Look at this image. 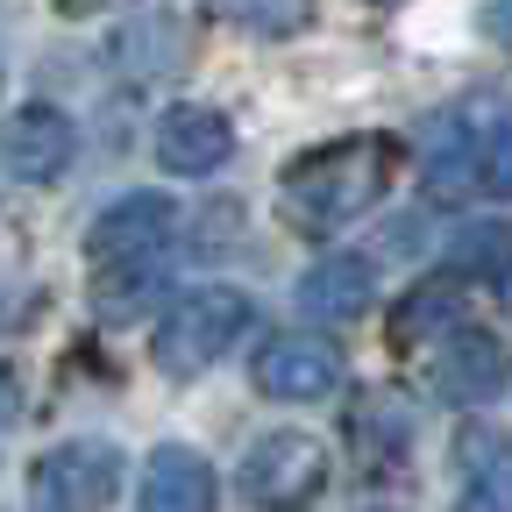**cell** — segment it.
Segmentation results:
<instances>
[{
    "label": "cell",
    "instance_id": "obj_22",
    "mask_svg": "<svg viewBox=\"0 0 512 512\" xmlns=\"http://www.w3.org/2000/svg\"><path fill=\"white\" fill-rule=\"evenodd\" d=\"M370 8H399V0H370Z\"/></svg>",
    "mask_w": 512,
    "mask_h": 512
},
{
    "label": "cell",
    "instance_id": "obj_20",
    "mask_svg": "<svg viewBox=\"0 0 512 512\" xmlns=\"http://www.w3.org/2000/svg\"><path fill=\"white\" fill-rule=\"evenodd\" d=\"M484 36L491 43H512V0H491V8H484Z\"/></svg>",
    "mask_w": 512,
    "mask_h": 512
},
{
    "label": "cell",
    "instance_id": "obj_5",
    "mask_svg": "<svg viewBox=\"0 0 512 512\" xmlns=\"http://www.w3.org/2000/svg\"><path fill=\"white\" fill-rule=\"evenodd\" d=\"M505 384H512V356H505L498 335H484V328L441 335V349H434V392L448 406H491Z\"/></svg>",
    "mask_w": 512,
    "mask_h": 512
},
{
    "label": "cell",
    "instance_id": "obj_9",
    "mask_svg": "<svg viewBox=\"0 0 512 512\" xmlns=\"http://www.w3.org/2000/svg\"><path fill=\"white\" fill-rule=\"evenodd\" d=\"M164 235H171V200L164 192H128L93 221L86 249H93V264H121V256H157Z\"/></svg>",
    "mask_w": 512,
    "mask_h": 512
},
{
    "label": "cell",
    "instance_id": "obj_17",
    "mask_svg": "<svg viewBox=\"0 0 512 512\" xmlns=\"http://www.w3.org/2000/svg\"><path fill=\"white\" fill-rule=\"evenodd\" d=\"M228 15L249 36H299L313 22V0H228Z\"/></svg>",
    "mask_w": 512,
    "mask_h": 512
},
{
    "label": "cell",
    "instance_id": "obj_6",
    "mask_svg": "<svg viewBox=\"0 0 512 512\" xmlns=\"http://www.w3.org/2000/svg\"><path fill=\"white\" fill-rule=\"evenodd\" d=\"M72 157H79V128L57 107H22V114H8V128H0V171L22 178V185L64 178Z\"/></svg>",
    "mask_w": 512,
    "mask_h": 512
},
{
    "label": "cell",
    "instance_id": "obj_14",
    "mask_svg": "<svg viewBox=\"0 0 512 512\" xmlns=\"http://www.w3.org/2000/svg\"><path fill=\"white\" fill-rule=\"evenodd\" d=\"M456 313H463V271H441V278H420L399 313H392V342H427V335H448L456 328Z\"/></svg>",
    "mask_w": 512,
    "mask_h": 512
},
{
    "label": "cell",
    "instance_id": "obj_21",
    "mask_svg": "<svg viewBox=\"0 0 512 512\" xmlns=\"http://www.w3.org/2000/svg\"><path fill=\"white\" fill-rule=\"evenodd\" d=\"M22 420V392H15V377L0 370V427H15Z\"/></svg>",
    "mask_w": 512,
    "mask_h": 512
},
{
    "label": "cell",
    "instance_id": "obj_15",
    "mask_svg": "<svg viewBox=\"0 0 512 512\" xmlns=\"http://www.w3.org/2000/svg\"><path fill=\"white\" fill-rule=\"evenodd\" d=\"M157 285H164V264H157V256H121V264H100L93 306H100V320H136V313L157 299Z\"/></svg>",
    "mask_w": 512,
    "mask_h": 512
},
{
    "label": "cell",
    "instance_id": "obj_12",
    "mask_svg": "<svg viewBox=\"0 0 512 512\" xmlns=\"http://www.w3.org/2000/svg\"><path fill=\"white\" fill-rule=\"evenodd\" d=\"M427 185L448 192V200L484 192V128H470L463 114L434 121V136H427Z\"/></svg>",
    "mask_w": 512,
    "mask_h": 512
},
{
    "label": "cell",
    "instance_id": "obj_16",
    "mask_svg": "<svg viewBox=\"0 0 512 512\" xmlns=\"http://www.w3.org/2000/svg\"><path fill=\"white\" fill-rule=\"evenodd\" d=\"M456 271L463 278H505L512 271V228H491V221L463 228L456 235Z\"/></svg>",
    "mask_w": 512,
    "mask_h": 512
},
{
    "label": "cell",
    "instance_id": "obj_13",
    "mask_svg": "<svg viewBox=\"0 0 512 512\" xmlns=\"http://www.w3.org/2000/svg\"><path fill=\"white\" fill-rule=\"evenodd\" d=\"M349 441H356V463L363 477H384L399 456H406V441H413V413L399 399H363L349 413Z\"/></svg>",
    "mask_w": 512,
    "mask_h": 512
},
{
    "label": "cell",
    "instance_id": "obj_10",
    "mask_svg": "<svg viewBox=\"0 0 512 512\" xmlns=\"http://www.w3.org/2000/svg\"><path fill=\"white\" fill-rule=\"evenodd\" d=\"M370 299H377V271L363 264V256H320V264L299 278V306L313 313V320H363L370 313Z\"/></svg>",
    "mask_w": 512,
    "mask_h": 512
},
{
    "label": "cell",
    "instance_id": "obj_3",
    "mask_svg": "<svg viewBox=\"0 0 512 512\" xmlns=\"http://www.w3.org/2000/svg\"><path fill=\"white\" fill-rule=\"evenodd\" d=\"M320 484H328V448H320L313 434L299 427H278L264 441H249L242 456V498L264 505V512H299L320 498Z\"/></svg>",
    "mask_w": 512,
    "mask_h": 512
},
{
    "label": "cell",
    "instance_id": "obj_1",
    "mask_svg": "<svg viewBox=\"0 0 512 512\" xmlns=\"http://www.w3.org/2000/svg\"><path fill=\"white\" fill-rule=\"evenodd\" d=\"M392 171H399V150L384 136L320 143L278 178V207L306 235H335V228H349L356 214H370L384 192H392Z\"/></svg>",
    "mask_w": 512,
    "mask_h": 512
},
{
    "label": "cell",
    "instance_id": "obj_7",
    "mask_svg": "<svg viewBox=\"0 0 512 512\" xmlns=\"http://www.w3.org/2000/svg\"><path fill=\"white\" fill-rule=\"evenodd\" d=\"M256 384L271 399H328L342 384V349L320 342V335H271L264 356H256Z\"/></svg>",
    "mask_w": 512,
    "mask_h": 512
},
{
    "label": "cell",
    "instance_id": "obj_19",
    "mask_svg": "<svg viewBox=\"0 0 512 512\" xmlns=\"http://www.w3.org/2000/svg\"><path fill=\"white\" fill-rule=\"evenodd\" d=\"M456 512H512V470L498 463V470H484L470 491H463V505Z\"/></svg>",
    "mask_w": 512,
    "mask_h": 512
},
{
    "label": "cell",
    "instance_id": "obj_4",
    "mask_svg": "<svg viewBox=\"0 0 512 512\" xmlns=\"http://www.w3.org/2000/svg\"><path fill=\"white\" fill-rule=\"evenodd\" d=\"M121 491V448L114 441H64L29 470V498L43 512H107Z\"/></svg>",
    "mask_w": 512,
    "mask_h": 512
},
{
    "label": "cell",
    "instance_id": "obj_18",
    "mask_svg": "<svg viewBox=\"0 0 512 512\" xmlns=\"http://www.w3.org/2000/svg\"><path fill=\"white\" fill-rule=\"evenodd\" d=\"M484 192L512 200V107H498L484 128Z\"/></svg>",
    "mask_w": 512,
    "mask_h": 512
},
{
    "label": "cell",
    "instance_id": "obj_11",
    "mask_svg": "<svg viewBox=\"0 0 512 512\" xmlns=\"http://www.w3.org/2000/svg\"><path fill=\"white\" fill-rule=\"evenodd\" d=\"M143 512H214V470L192 448H157L143 477Z\"/></svg>",
    "mask_w": 512,
    "mask_h": 512
},
{
    "label": "cell",
    "instance_id": "obj_2",
    "mask_svg": "<svg viewBox=\"0 0 512 512\" xmlns=\"http://www.w3.org/2000/svg\"><path fill=\"white\" fill-rule=\"evenodd\" d=\"M242 335H249V299H242L235 285H200V292L171 299L164 328H157V363H164L171 377H200V370L221 363Z\"/></svg>",
    "mask_w": 512,
    "mask_h": 512
},
{
    "label": "cell",
    "instance_id": "obj_8",
    "mask_svg": "<svg viewBox=\"0 0 512 512\" xmlns=\"http://www.w3.org/2000/svg\"><path fill=\"white\" fill-rule=\"evenodd\" d=\"M235 150V121L221 107H171L157 121V164L178 171V178H200V171H221Z\"/></svg>",
    "mask_w": 512,
    "mask_h": 512
}]
</instances>
